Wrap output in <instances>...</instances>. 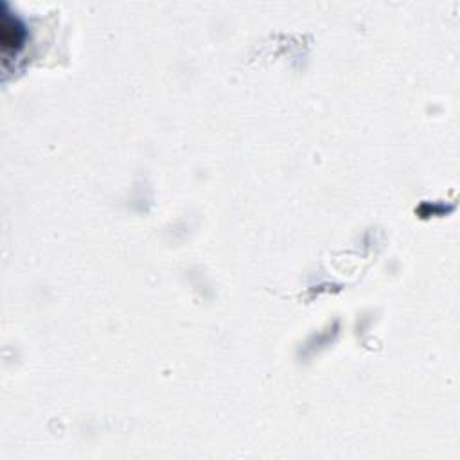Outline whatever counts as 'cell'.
Masks as SVG:
<instances>
[{"label":"cell","mask_w":460,"mask_h":460,"mask_svg":"<svg viewBox=\"0 0 460 460\" xmlns=\"http://www.w3.org/2000/svg\"><path fill=\"white\" fill-rule=\"evenodd\" d=\"M23 38V29L18 23V20L11 18V16L6 15L2 18V47H4L6 53H16L20 46H22Z\"/></svg>","instance_id":"obj_1"}]
</instances>
